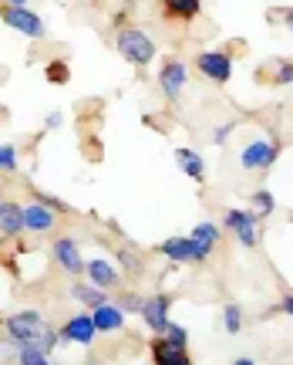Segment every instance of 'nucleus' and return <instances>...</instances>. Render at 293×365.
<instances>
[{"label": "nucleus", "mask_w": 293, "mask_h": 365, "mask_svg": "<svg viewBox=\"0 0 293 365\" xmlns=\"http://www.w3.org/2000/svg\"><path fill=\"white\" fill-rule=\"evenodd\" d=\"M7 335H11V345H31V349H41V352H51L54 345H58V331H54L44 318H41V312H17L7 318Z\"/></svg>", "instance_id": "nucleus-1"}, {"label": "nucleus", "mask_w": 293, "mask_h": 365, "mask_svg": "<svg viewBox=\"0 0 293 365\" xmlns=\"http://www.w3.org/2000/svg\"><path fill=\"white\" fill-rule=\"evenodd\" d=\"M115 48L128 65H135V68H145L155 58V41L145 31H139V27H122L115 38Z\"/></svg>", "instance_id": "nucleus-2"}, {"label": "nucleus", "mask_w": 293, "mask_h": 365, "mask_svg": "<svg viewBox=\"0 0 293 365\" xmlns=\"http://www.w3.org/2000/svg\"><path fill=\"white\" fill-rule=\"evenodd\" d=\"M0 21L7 27H14V31L27 34V38H34V41L48 34L44 21H41L34 11H27V7H11V4H4V7H0Z\"/></svg>", "instance_id": "nucleus-3"}, {"label": "nucleus", "mask_w": 293, "mask_h": 365, "mask_svg": "<svg viewBox=\"0 0 293 365\" xmlns=\"http://www.w3.org/2000/svg\"><path fill=\"white\" fill-rule=\"evenodd\" d=\"M277 156H280V145L273 143V139H253L250 145H243L240 166L250 173H260V170H270Z\"/></svg>", "instance_id": "nucleus-4"}, {"label": "nucleus", "mask_w": 293, "mask_h": 365, "mask_svg": "<svg viewBox=\"0 0 293 365\" xmlns=\"http://www.w3.org/2000/svg\"><path fill=\"white\" fill-rule=\"evenodd\" d=\"M196 68L216 85H226L233 78V58L226 51H203L196 58Z\"/></svg>", "instance_id": "nucleus-5"}, {"label": "nucleus", "mask_w": 293, "mask_h": 365, "mask_svg": "<svg viewBox=\"0 0 293 365\" xmlns=\"http://www.w3.org/2000/svg\"><path fill=\"white\" fill-rule=\"evenodd\" d=\"M226 230H233V237L240 240L243 247H256V213L250 210H226Z\"/></svg>", "instance_id": "nucleus-6"}, {"label": "nucleus", "mask_w": 293, "mask_h": 365, "mask_svg": "<svg viewBox=\"0 0 293 365\" xmlns=\"http://www.w3.org/2000/svg\"><path fill=\"white\" fill-rule=\"evenodd\" d=\"M58 335H61L64 341H71V345H91L95 335H98V328H95L91 312H81V314H75V318H68Z\"/></svg>", "instance_id": "nucleus-7"}, {"label": "nucleus", "mask_w": 293, "mask_h": 365, "mask_svg": "<svg viewBox=\"0 0 293 365\" xmlns=\"http://www.w3.org/2000/svg\"><path fill=\"white\" fill-rule=\"evenodd\" d=\"M216 240H219V227L216 223H209L203 220L196 230L189 234V250H192V261L196 264H203L209 261V254H213V247H216Z\"/></svg>", "instance_id": "nucleus-8"}, {"label": "nucleus", "mask_w": 293, "mask_h": 365, "mask_svg": "<svg viewBox=\"0 0 293 365\" xmlns=\"http://www.w3.org/2000/svg\"><path fill=\"white\" fill-rule=\"evenodd\" d=\"M186 78H189V71H186V65L182 61H166L162 65V71H159V88L166 91L169 102H179L182 98V88H186Z\"/></svg>", "instance_id": "nucleus-9"}, {"label": "nucleus", "mask_w": 293, "mask_h": 365, "mask_svg": "<svg viewBox=\"0 0 293 365\" xmlns=\"http://www.w3.org/2000/svg\"><path fill=\"white\" fill-rule=\"evenodd\" d=\"M51 257H54V264H61V271H68V274L85 271V261H81V250H78L75 237H58L51 244Z\"/></svg>", "instance_id": "nucleus-10"}, {"label": "nucleus", "mask_w": 293, "mask_h": 365, "mask_svg": "<svg viewBox=\"0 0 293 365\" xmlns=\"http://www.w3.org/2000/svg\"><path fill=\"white\" fill-rule=\"evenodd\" d=\"M169 294H152V298H145L142 301V318H145V325L152 328L155 335H162L166 331V325H169Z\"/></svg>", "instance_id": "nucleus-11"}, {"label": "nucleus", "mask_w": 293, "mask_h": 365, "mask_svg": "<svg viewBox=\"0 0 293 365\" xmlns=\"http://www.w3.org/2000/svg\"><path fill=\"white\" fill-rule=\"evenodd\" d=\"M85 271H88L91 284L102 287V291H115L118 284H122V274H118L115 264L102 261V257H95V261H85Z\"/></svg>", "instance_id": "nucleus-12"}, {"label": "nucleus", "mask_w": 293, "mask_h": 365, "mask_svg": "<svg viewBox=\"0 0 293 365\" xmlns=\"http://www.w3.org/2000/svg\"><path fill=\"white\" fill-rule=\"evenodd\" d=\"M91 318H95V328H98V331H105V335H112V331H122V328H125V312L118 308L115 301H105V304H98V308L91 312Z\"/></svg>", "instance_id": "nucleus-13"}, {"label": "nucleus", "mask_w": 293, "mask_h": 365, "mask_svg": "<svg viewBox=\"0 0 293 365\" xmlns=\"http://www.w3.org/2000/svg\"><path fill=\"white\" fill-rule=\"evenodd\" d=\"M54 210L48 203H27L24 207V230H34V234H48L54 230Z\"/></svg>", "instance_id": "nucleus-14"}, {"label": "nucleus", "mask_w": 293, "mask_h": 365, "mask_svg": "<svg viewBox=\"0 0 293 365\" xmlns=\"http://www.w3.org/2000/svg\"><path fill=\"white\" fill-rule=\"evenodd\" d=\"M21 230H24V207L11 203V200H0V234L17 237Z\"/></svg>", "instance_id": "nucleus-15"}, {"label": "nucleus", "mask_w": 293, "mask_h": 365, "mask_svg": "<svg viewBox=\"0 0 293 365\" xmlns=\"http://www.w3.org/2000/svg\"><path fill=\"white\" fill-rule=\"evenodd\" d=\"M152 362L155 365H192L189 352L186 349H176V345H169L162 335L152 341Z\"/></svg>", "instance_id": "nucleus-16"}, {"label": "nucleus", "mask_w": 293, "mask_h": 365, "mask_svg": "<svg viewBox=\"0 0 293 365\" xmlns=\"http://www.w3.org/2000/svg\"><path fill=\"white\" fill-rule=\"evenodd\" d=\"M176 163H179V170L186 173L192 182H203L206 180V163H203V156H199L196 149H179Z\"/></svg>", "instance_id": "nucleus-17"}, {"label": "nucleus", "mask_w": 293, "mask_h": 365, "mask_svg": "<svg viewBox=\"0 0 293 365\" xmlns=\"http://www.w3.org/2000/svg\"><path fill=\"white\" fill-rule=\"evenodd\" d=\"M162 11L172 21H192L196 14L203 11V0H162Z\"/></svg>", "instance_id": "nucleus-18"}, {"label": "nucleus", "mask_w": 293, "mask_h": 365, "mask_svg": "<svg viewBox=\"0 0 293 365\" xmlns=\"http://www.w3.org/2000/svg\"><path fill=\"white\" fill-rule=\"evenodd\" d=\"M71 298L78 301V304H85V308H98V304H105L108 301V291H102V287H95V284H71Z\"/></svg>", "instance_id": "nucleus-19"}, {"label": "nucleus", "mask_w": 293, "mask_h": 365, "mask_svg": "<svg viewBox=\"0 0 293 365\" xmlns=\"http://www.w3.org/2000/svg\"><path fill=\"white\" fill-rule=\"evenodd\" d=\"M162 254H166L169 261L176 264H189L192 261V250H189V237H169L166 244H162Z\"/></svg>", "instance_id": "nucleus-20"}, {"label": "nucleus", "mask_w": 293, "mask_h": 365, "mask_svg": "<svg viewBox=\"0 0 293 365\" xmlns=\"http://www.w3.org/2000/svg\"><path fill=\"white\" fill-rule=\"evenodd\" d=\"M17 365H51V362H48V352L31 349V345H21V349H17Z\"/></svg>", "instance_id": "nucleus-21"}, {"label": "nucleus", "mask_w": 293, "mask_h": 365, "mask_svg": "<svg viewBox=\"0 0 293 365\" xmlns=\"http://www.w3.org/2000/svg\"><path fill=\"white\" fill-rule=\"evenodd\" d=\"M44 75H48L51 85H68L71 81V68H68V61H51V65L44 68Z\"/></svg>", "instance_id": "nucleus-22"}, {"label": "nucleus", "mask_w": 293, "mask_h": 365, "mask_svg": "<svg viewBox=\"0 0 293 365\" xmlns=\"http://www.w3.org/2000/svg\"><path fill=\"white\" fill-rule=\"evenodd\" d=\"M223 325H226V331L230 335H236L243 328V312H240V304H226L223 308Z\"/></svg>", "instance_id": "nucleus-23"}, {"label": "nucleus", "mask_w": 293, "mask_h": 365, "mask_svg": "<svg viewBox=\"0 0 293 365\" xmlns=\"http://www.w3.org/2000/svg\"><path fill=\"white\" fill-rule=\"evenodd\" d=\"M162 339L169 341V345H176V349H186V341H189V335H186V328H179L169 322L166 331H162Z\"/></svg>", "instance_id": "nucleus-24"}, {"label": "nucleus", "mask_w": 293, "mask_h": 365, "mask_svg": "<svg viewBox=\"0 0 293 365\" xmlns=\"http://www.w3.org/2000/svg\"><path fill=\"white\" fill-rule=\"evenodd\" d=\"M253 203H256V210H260L263 217H270V213L277 210V200H273V193H270V190H256V193H253Z\"/></svg>", "instance_id": "nucleus-25"}, {"label": "nucleus", "mask_w": 293, "mask_h": 365, "mask_svg": "<svg viewBox=\"0 0 293 365\" xmlns=\"http://www.w3.org/2000/svg\"><path fill=\"white\" fill-rule=\"evenodd\" d=\"M0 170H4V173H14V170H17V149H14L11 143L0 145Z\"/></svg>", "instance_id": "nucleus-26"}, {"label": "nucleus", "mask_w": 293, "mask_h": 365, "mask_svg": "<svg viewBox=\"0 0 293 365\" xmlns=\"http://www.w3.org/2000/svg\"><path fill=\"white\" fill-rule=\"evenodd\" d=\"M118 261L125 264V271H132V274H135V271H139V267H142L139 254H132V250H118Z\"/></svg>", "instance_id": "nucleus-27"}, {"label": "nucleus", "mask_w": 293, "mask_h": 365, "mask_svg": "<svg viewBox=\"0 0 293 365\" xmlns=\"http://www.w3.org/2000/svg\"><path fill=\"white\" fill-rule=\"evenodd\" d=\"M233 129H236V122H226V125H219V129L213 132V143H216V145H223V143H226V139H230V135H233Z\"/></svg>", "instance_id": "nucleus-28"}, {"label": "nucleus", "mask_w": 293, "mask_h": 365, "mask_svg": "<svg viewBox=\"0 0 293 365\" xmlns=\"http://www.w3.org/2000/svg\"><path fill=\"white\" fill-rule=\"evenodd\" d=\"M273 81H277V85H290V81H293V61H283Z\"/></svg>", "instance_id": "nucleus-29"}, {"label": "nucleus", "mask_w": 293, "mask_h": 365, "mask_svg": "<svg viewBox=\"0 0 293 365\" xmlns=\"http://www.w3.org/2000/svg\"><path fill=\"white\" fill-rule=\"evenodd\" d=\"M142 301L145 298H132V294H128V298L118 301V308H122V312H142Z\"/></svg>", "instance_id": "nucleus-30"}, {"label": "nucleus", "mask_w": 293, "mask_h": 365, "mask_svg": "<svg viewBox=\"0 0 293 365\" xmlns=\"http://www.w3.org/2000/svg\"><path fill=\"white\" fill-rule=\"evenodd\" d=\"M280 312H283V314H290V318H293V291H287V294L280 298Z\"/></svg>", "instance_id": "nucleus-31"}, {"label": "nucleus", "mask_w": 293, "mask_h": 365, "mask_svg": "<svg viewBox=\"0 0 293 365\" xmlns=\"http://www.w3.org/2000/svg\"><path fill=\"white\" fill-rule=\"evenodd\" d=\"M44 125H48V129H58V125H61V112H51V115L44 118Z\"/></svg>", "instance_id": "nucleus-32"}, {"label": "nucleus", "mask_w": 293, "mask_h": 365, "mask_svg": "<svg viewBox=\"0 0 293 365\" xmlns=\"http://www.w3.org/2000/svg\"><path fill=\"white\" fill-rule=\"evenodd\" d=\"M283 17H287V27L293 31V7H287V11H283Z\"/></svg>", "instance_id": "nucleus-33"}, {"label": "nucleus", "mask_w": 293, "mask_h": 365, "mask_svg": "<svg viewBox=\"0 0 293 365\" xmlns=\"http://www.w3.org/2000/svg\"><path fill=\"white\" fill-rule=\"evenodd\" d=\"M4 4H11V7H27V0H4Z\"/></svg>", "instance_id": "nucleus-34"}, {"label": "nucleus", "mask_w": 293, "mask_h": 365, "mask_svg": "<svg viewBox=\"0 0 293 365\" xmlns=\"http://www.w3.org/2000/svg\"><path fill=\"white\" fill-rule=\"evenodd\" d=\"M233 365H256V362H253V359H236Z\"/></svg>", "instance_id": "nucleus-35"}, {"label": "nucleus", "mask_w": 293, "mask_h": 365, "mask_svg": "<svg viewBox=\"0 0 293 365\" xmlns=\"http://www.w3.org/2000/svg\"><path fill=\"white\" fill-rule=\"evenodd\" d=\"M91 365H98V362H91Z\"/></svg>", "instance_id": "nucleus-36"}]
</instances>
